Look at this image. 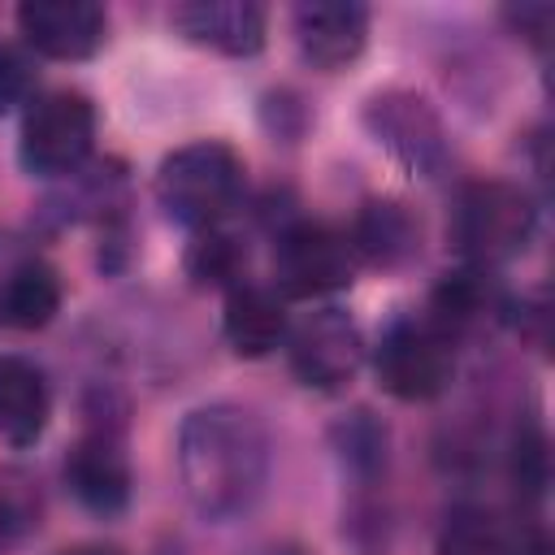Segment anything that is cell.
<instances>
[{
  "mask_svg": "<svg viewBox=\"0 0 555 555\" xmlns=\"http://www.w3.org/2000/svg\"><path fill=\"white\" fill-rule=\"evenodd\" d=\"M273 473V442L264 421L243 403H204L182 416L178 477L191 512L208 525L243 520Z\"/></svg>",
  "mask_w": 555,
  "mask_h": 555,
  "instance_id": "obj_1",
  "label": "cell"
},
{
  "mask_svg": "<svg viewBox=\"0 0 555 555\" xmlns=\"http://www.w3.org/2000/svg\"><path fill=\"white\" fill-rule=\"evenodd\" d=\"M156 199L178 225L212 230L243 199V156L221 139L173 147L156 169Z\"/></svg>",
  "mask_w": 555,
  "mask_h": 555,
  "instance_id": "obj_2",
  "label": "cell"
},
{
  "mask_svg": "<svg viewBox=\"0 0 555 555\" xmlns=\"http://www.w3.org/2000/svg\"><path fill=\"white\" fill-rule=\"evenodd\" d=\"M538 230V208L525 186L503 178L468 182L455 195L451 212V243L473 269H494L503 260H516Z\"/></svg>",
  "mask_w": 555,
  "mask_h": 555,
  "instance_id": "obj_3",
  "label": "cell"
},
{
  "mask_svg": "<svg viewBox=\"0 0 555 555\" xmlns=\"http://www.w3.org/2000/svg\"><path fill=\"white\" fill-rule=\"evenodd\" d=\"M95 147V104L91 95L61 87L30 100L22 113L17 160L30 178H69L87 165Z\"/></svg>",
  "mask_w": 555,
  "mask_h": 555,
  "instance_id": "obj_4",
  "label": "cell"
},
{
  "mask_svg": "<svg viewBox=\"0 0 555 555\" xmlns=\"http://www.w3.org/2000/svg\"><path fill=\"white\" fill-rule=\"evenodd\" d=\"M364 130L412 173L438 178L451 165V139L438 108L412 87H382L364 100Z\"/></svg>",
  "mask_w": 555,
  "mask_h": 555,
  "instance_id": "obj_5",
  "label": "cell"
},
{
  "mask_svg": "<svg viewBox=\"0 0 555 555\" xmlns=\"http://www.w3.org/2000/svg\"><path fill=\"white\" fill-rule=\"evenodd\" d=\"M373 373L390 399L429 403L455 377V347L429 317H403L382 334L373 351Z\"/></svg>",
  "mask_w": 555,
  "mask_h": 555,
  "instance_id": "obj_6",
  "label": "cell"
},
{
  "mask_svg": "<svg viewBox=\"0 0 555 555\" xmlns=\"http://www.w3.org/2000/svg\"><path fill=\"white\" fill-rule=\"evenodd\" d=\"M356 251L325 221H291L273 243V278L291 299H317L351 286Z\"/></svg>",
  "mask_w": 555,
  "mask_h": 555,
  "instance_id": "obj_7",
  "label": "cell"
},
{
  "mask_svg": "<svg viewBox=\"0 0 555 555\" xmlns=\"http://www.w3.org/2000/svg\"><path fill=\"white\" fill-rule=\"evenodd\" d=\"M286 360L308 390H343L364 364L360 325L343 308H317L286 330Z\"/></svg>",
  "mask_w": 555,
  "mask_h": 555,
  "instance_id": "obj_8",
  "label": "cell"
},
{
  "mask_svg": "<svg viewBox=\"0 0 555 555\" xmlns=\"http://www.w3.org/2000/svg\"><path fill=\"white\" fill-rule=\"evenodd\" d=\"M65 490L95 516H117L130 503V460L121 447V429L113 421H95L87 425V434L69 447L65 464Z\"/></svg>",
  "mask_w": 555,
  "mask_h": 555,
  "instance_id": "obj_9",
  "label": "cell"
},
{
  "mask_svg": "<svg viewBox=\"0 0 555 555\" xmlns=\"http://www.w3.org/2000/svg\"><path fill=\"white\" fill-rule=\"evenodd\" d=\"M17 30L48 61H87L104 43L108 13L91 0H26L17 4Z\"/></svg>",
  "mask_w": 555,
  "mask_h": 555,
  "instance_id": "obj_10",
  "label": "cell"
},
{
  "mask_svg": "<svg viewBox=\"0 0 555 555\" xmlns=\"http://www.w3.org/2000/svg\"><path fill=\"white\" fill-rule=\"evenodd\" d=\"M291 30L299 43V56L321 69H347L364 43H369V9L356 0H312L291 9Z\"/></svg>",
  "mask_w": 555,
  "mask_h": 555,
  "instance_id": "obj_11",
  "label": "cell"
},
{
  "mask_svg": "<svg viewBox=\"0 0 555 555\" xmlns=\"http://www.w3.org/2000/svg\"><path fill=\"white\" fill-rule=\"evenodd\" d=\"M169 26L208 52L256 56L269 35V13L251 0H186L169 13Z\"/></svg>",
  "mask_w": 555,
  "mask_h": 555,
  "instance_id": "obj_12",
  "label": "cell"
},
{
  "mask_svg": "<svg viewBox=\"0 0 555 555\" xmlns=\"http://www.w3.org/2000/svg\"><path fill=\"white\" fill-rule=\"evenodd\" d=\"M347 243L373 269H403L421 256V221L399 199H369L360 204Z\"/></svg>",
  "mask_w": 555,
  "mask_h": 555,
  "instance_id": "obj_13",
  "label": "cell"
},
{
  "mask_svg": "<svg viewBox=\"0 0 555 555\" xmlns=\"http://www.w3.org/2000/svg\"><path fill=\"white\" fill-rule=\"evenodd\" d=\"M286 330H291V321H286V304L278 299V291L251 286V282L225 291L221 334L234 356H243V360L273 356L286 343Z\"/></svg>",
  "mask_w": 555,
  "mask_h": 555,
  "instance_id": "obj_14",
  "label": "cell"
},
{
  "mask_svg": "<svg viewBox=\"0 0 555 555\" xmlns=\"http://www.w3.org/2000/svg\"><path fill=\"white\" fill-rule=\"evenodd\" d=\"M52 421V386L26 356H0V438L9 447H35Z\"/></svg>",
  "mask_w": 555,
  "mask_h": 555,
  "instance_id": "obj_15",
  "label": "cell"
},
{
  "mask_svg": "<svg viewBox=\"0 0 555 555\" xmlns=\"http://www.w3.org/2000/svg\"><path fill=\"white\" fill-rule=\"evenodd\" d=\"M503 312V295H499V286L490 282V273L486 269H455V273H447L438 286H434V295H429V321L451 338V334H460V330H468V325H481L486 317H499Z\"/></svg>",
  "mask_w": 555,
  "mask_h": 555,
  "instance_id": "obj_16",
  "label": "cell"
},
{
  "mask_svg": "<svg viewBox=\"0 0 555 555\" xmlns=\"http://www.w3.org/2000/svg\"><path fill=\"white\" fill-rule=\"evenodd\" d=\"M61 299H65V291H61L56 269L43 260H26L9 273V282L0 291V321L13 330H43L56 321Z\"/></svg>",
  "mask_w": 555,
  "mask_h": 555,
  "instance_id": "obj_17",
  "label": "cell"
},
{
  "mask_svg": "<svg viewBox=\"0 0 555 555\" xmlns=\"http://www.w3.org/2000/svg\"><path fill=\"white\" fill-rule=\"evenodd\" d=\"M182 269L204 291H234L247 278V247L234 234H225L221 225L195 230L182 251Z\"/></svg>",
  "mask_w": 555,
  "mask_h": 555,
  "instance_id": "obj_18",
  "label": "cell"
},
{
  "mask_svg": "<svg viewBox=\"0 0 555 555\" xmlns=\"http://www.w3.org/2000/svg\"><path fill=\"white\" fill-rule=\"evenodd\" d=\"M43 525V490L35 473L0 464V542H22Z\"/></svg>",
  "mask_w": 555,
  "mask_h": 555,
  "instance_id": "obj_19",
  "label": "cell"
},
{
  "mask_svg": "<svg viewBox=\"0 0 555 555\" xmlns=\"http://www.w3.org/2000/svg\"><path fill=\"white\" fill-rule=\"evenodd\" d=\"M334 451L356 477H377L386 468V425L373 412H351L334 425Z\"/></svg>",
  "mask_w": 555,
  "mask_h": 555,
  "instance_id": "obj_20",
  "label": "cell"
},
{
  "mask_svg": "<svg viewBox=\"0 0 555 555\" xmlns=\"http://www.w3.org/2000/svg\"><path fill=\"white\" fill-rule=\"evenodd\" d=\"M507 473L512 486L525 499H542L546 481H551V451H546V434L533 421H520L512 434V451H507Z\"/></svg>",
  "mask_w": 555,
  "mask_h": 555,
  "instance_id": "obj_21",
  "label": "cell"
},
{
  "mask_svg": "<svg viewBox=\"0 0 555 555\" xmlns=\"http://www.w3.org/2000/svg\"><path fill=\"white\" fill-rule=\"evenodd\" d=\"M494 538H499V520L486 507L460 503L447 516L442 529V555H494Z\"/></svg>",
  "mask_w": 555,
  "mask_h": 555,
  "instance_id": "obj_22",
  "label": "cell"
},
{
  "mask_svg": "<svg viewBox=\"0 0 555 555\" xmlns=\"http://www.w3.org/2000/svg\"><path fill=\"white\" fill-rule=\"evenodd\" d=\"M30 91H35V69L26 52L13 43H0V113H13L17 104H26Z\"/></svg>",
  "mask_w": 555,
  "mask_h": 555,
  "instance_id": "obj_23",
  "label": "cell"
},
{
  "mask_svg": "<svg viewBox=\"0 0 555 555\" xmlns=\"http://www.w3.org/2000/svg\"><path fill=\"white\" fill-rule=\"evenodd\" d=\"M503 22L516 30V35H525L533 48H546V35H551V22H555V9L551 4H512V9H503Z\"/></svg>",
  "mask_w": 555,
  "mask_h": 555,
  "instance_id": "obj_24",
  "label": "cell"
},
{
  "mask_svg": "<svg viewBox=\"0 0 555 555\" xmlns=\"http://www.w3.org/2000/svg\"><path fill=\"white\" fill-rule=\"evenodd\" d=\"M65 555H121V551H113V546H74Z\"/></svg>",
  "mask_w": 555,
  "mask_h": 555,
  "instance_id": "obj_25",
  "label": "cell"
}]
</instances>
